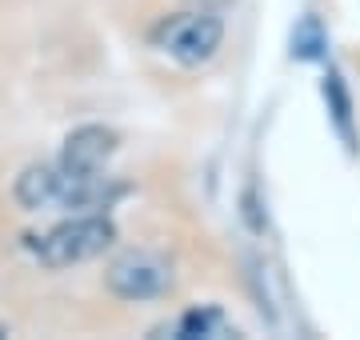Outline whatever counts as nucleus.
<instances>
[{
  "label": "nucleus",
  "instance_id": "nucleus-1",
  "mask_svg": "<svg viewBox=\"0 0 360 340\" xmlns=\"http://www.w3.org/2000/svg\"><path fill=\"white\" fill-rule=\"evenodd\" d=\"M129 188L104 172H77L65 164H32L16 181V200L28 212H104Z\"/></svg>",
  "mask_w": 360,
  "mask_h": 340
},
{
  "label": "nucleus",
  "instance_id": "nucleus-2",
  "mask_svg": "<svg viewBox=\"0 0 360 340\" xmlns=\"http://www.w3.org/2000/svg\"><path fill=\"white\" fill-rule=\"evenodd\" d=\"M116 244V224L104 212H77L72 221L56 224L52 233L32 236V252L44 268H72L101 256Z\"/></svg>",
  "mask_w": 360,
  "mask_h": 340
},
{
  "label": "nucleus",
  "instance_id": "nucleus-3",
  "mask_svg": "<svg viewBox=\"0 0 360 340\" xmlns=\"http://www.w3.org/2000/svg\"><path fill=\"white\" fill-rule=\"evenodd\" d=\"M153 44L165 56H172L184 68H200L220 53L224 44V20L208 8H193V13H172L153 28Z\"/></svg>",
  "mask_w": 360,
  "mask_h": 340
},
{
  "label": "nucleus",
  "instance_id": "nucleus-4",
  "mask_svg": "<svg viewBox=\"0 0 360 340\" xmlns=\"http://www.w3.org/2000/svg\"><path fill=\"white\" fill-rule=\"evenodd\" d=\"M104 285L120 301H153V296H165L172 285V264L153 249H132L108 264Z\"/></svg>",
  "mask_w": 360,
  "mask_h": 340
},
{
  "label": "nucleus",
  "instance_id": "nucleus-5",
  "mask_svg": "<svg viewBox=\"0 0 360 340\" xmlns=\"http://www.w3.org/2000/svg\"><path fill=\"white\" fill-rule=\"evenodd\" d=\"M116 152V132L104 124H80L65 136V152L60 164L77 172H101L108 164V157Z\"/></svg>",
  "mask_w": 360,
  "mask_h": 340
},
{
  "label": "nucleus",
  "instance_id": "nucleus-6",
  "mask_svg": "<svg viewBox=\"0 0 360 340\" xmlns=\"http://www.w3.org/2000/svg\"><path fill=\"white\" fill-rule=\"evenodd\" d=\"M156 332H172V336L180 340H193V336H236V328L224 320V313L220 308H212V304H205V308H188V313L180 316L172 328H156Z\"/></svg>",
  "mask_w": 360,
  "mask_h": 340
},
{
  "label": "nucleus",
  "instance_id": "nucleus-7",
  "mask_svg": "<svg viewBox=\"0 0 360 340\" xmlns=\"http://www.w3.org/2000/svg\"><path fill=\"white\" fill-rule=\"evenodd\" d=\"M324 96L333 100V117H336V124H340V132H352V105H348V92H345V84H340V77H328V84H324Z\"/></svg>",
  "mask_w": 360,
  "mask_h": 340
},
{
  "label": "nucleus",
  "instance_id": "nucleus-8",
  "mask_svg": "<svg viewBox=\"0 0 360 340\" xmlns=\"http://www.w3.org/2000/svg\"><path fill=\"white\" fill-rule=\"evenodd\" d=\"M292 44H296V56H304V60H312V56L324 48V37H321V25L316 20H300V28H296V37H292Z\"/></svg>",
  "mask_w": 360,
  "mask_h": 340
}]
</instances>
